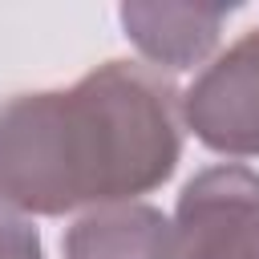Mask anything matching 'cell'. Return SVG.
<instances>
[{
  "instance_id": "obj_1",
  "label": "cell",
  "mask_w": 259,
  "mask_h": 259,
  "mask_svg": "<svg viewBox=\"0 0 259 259\" xmlns=\"http://www.w3.org/2000/svg\"><path fill=\"white\" fill-rule=\"evenodd\" d=\"M178 158L174 89L146 65L105 61L69 89L0 105V198L20 214L134 202Z\"/></svg>"
},
{
  "instance_id": "obj_2",
  "label": "cell",
  "mask_w": 259,
  "mask_h": 259,
  "mask_svg": "<svg viewBox=\"0 0 259 259\" xmlns=\"http://www.w3.org/2000/svg\"><path fill=\"white\" fill-rule=\"evenodd\" d=\"M174 259H259V174L223 162L198 170L174 206Z\"/></svg>"
},
{
  "instance_id": "obj_3",
  "label": "cell",
  "mask_w": 259,
  "mask_h": 259,
  "mask_svg": "<svg viewBox=\"0 0 259 259\" xmlns=\"http://www.w3.org/2000/svg\"><path fill=\"white\" fill-rule=\"evenodd\" d=\"M194 138L231 158H259V28L239 36L182 93Z\"/></svg>"
},
{
  "instance_id": "obj_4",
  "label": "cell",
  "mask_w": 259,
  "mask_h": 259,
  "mask_svg": "<svg viewBox=\"0 0 259 259\" xmlns=\"http://www.w3.org/2000/svg\"><path fill=\"white\" fill-rule=\"evenodd\" d=\"M61 251L65 259H174V223L150 202H113L81 214Z\"/></svg>"
},
{
  "instance_id": "obj_5",
  "label": "cell",
  "mask_w": 259,
  "mask_h": 259,
  "mask_svg": "<svg viewBox=\"0 0 259 259\" xmlns=\"http://www.w3.org/2000/svg\"><path fill=\"white\" fill-rule=\"evenodd\" d=\"M231 12V4H121V24L154 65L190 69L214 49Z\"/></svg>"
},
{
  "instance_id": "obj_6",
  "label": "cell",
  "mask_w": 259,
  "mask_h": 259,
  "mask_svg": "<svg viewBox=\"0 0 259 259\" xmlns=\"http://www.w3.org/2000/svg\"><path fill=\"white\" fill-rule=\"evenodd\" d=\"M0 259H45L36 227L0 198Z\"/></svg>"
}]
</instances>
